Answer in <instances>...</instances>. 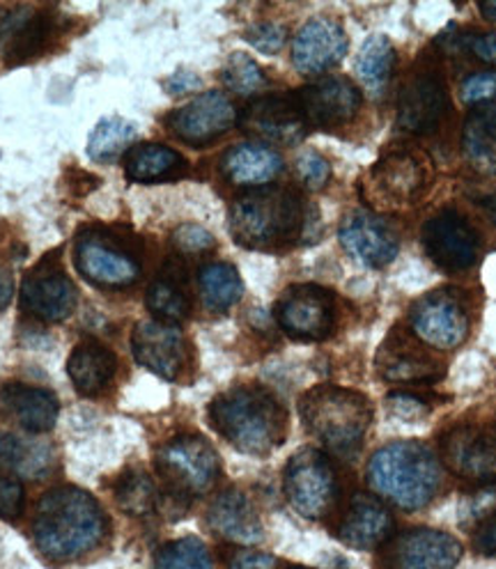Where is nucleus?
<instances>
[{"label": "nucleus", "instance_id": "1", "mask_svg": "<svg viewBox=\"0 0 496 569\" xmlns=\"http://www.w3.org/2000/svg\"><path fill=\"white\" fill-rule=\"evenodd\" d=\"M106 515L95 496L79 487H58L42 496L32 538L51 560H75L97 549L106 536Z\"/></svg>", "mask_w": 496, "mask_h": 569}, {"label": "nucleus", "instance_id": "2", "mask_svg": "<svg viewBox=\"0 0 496 569\" xmlns=\"http://www.w3.org/2000/svg\"><path fill=\"white\" fill-rule=\"evenodd\" d=\"M215 430L239 452L265 457L286 439L288 418L278 400L260 386H235L209 405Z\"/></svg>", "mask_w": 496, "mask_h": 569}, {"label": "nucleus", "instance_id": "3", "mask_svg": "<svg viewBox=\"0 0 496 569\" xmlns=\"http://www.w3.org/2000/svg\"><path fill=\"white\" fill-rule=\"evenodd\" d=\"M368 485L400 510H420L442 487L439 459L420 441H394L370 457Z\"/></svg>", "mask_w": 496, "mask_h": 569}, {"label": "nucleus", "instance_id": "4", "mask_svg": "<svg viewBox=\"0 0 496 569\" xmlns=\"http://www.w3.org/2000/svg\"><path fill=\"white\" fill-rule=\"evenodd\" d=\"M306 223L304 200L292 189H256L230 207V232L237 243L256 251L288 246Z\"/></svg>", "mask_w": 496, "mask_h": 569}, {"label": "nucleus", "instance_id": "5", "mask_svg": "<svg viewBox=\"0 0 496 569\" xmlns=\"http://www.w3.org/2000/svg\"><path fill=\"white\" fill-rule=\"evenodd\" d=\"M299 411L308 435L340 457L357 455L373 425L368 398L340 386L308 390L299 402Z\"/></svg>", "mask_w": 496, "mask_h": 569}, {"label": "nucleus", "instance_id": "6", "mask_svg": "<svg viewBox=\"0 0 496 569\" xmlns=\"http://www.w3.org/2000/svg\"><path fill=\"white\" fill-rule=\"evenodd\" d=\"M157 467L168 487L180 496H202L211 491L221 473L217 450L196 435L168 441L157 455Z\"/></svg>", "mask_w": 496, "mask_h": 569}, {"label": "nucleus", "instance_id": "7", "mask_svg": "<svg viewBox=\"0 0 496 569\" xmlns=\"http://www.w3.org/2000/svg\"><path fill=\"white\" fill-rule=\"evenodd\" d=\"M288 503L306 519H323L336 503L338 480L327 455L304 448L292 455L282 478Z\"/></svg>", "mask_w": 496, "mask_h": 569}, {"label": "nucleus", "instance_id": "8", "mask_svg": "<svg viewBox=\"0 0 496 569\" xmlns=\"http://www.w3.org/2000/svg\"><path fill=\"white\" fill-rule=\"evenodd\" d=\"M450 109L448 88L435 64L416 67L398 97V127L414 136H433Z\"/></svg>", "mask_w": 496, "mask_h": 569}, {"label": "nucleus", "instance_id": "9", "mask_svg": "<svg viewBox=\"0 0 496 569\" xmlns=\"http://www.w3.org/2000/svg\"><path fill=\"white\" fill-rule=\"evenodd\" d=\"M428 184V161L405 150L388 152L370 170L368 200L381 209H405L425 193Z\"/></svg>", "mask_w": 496, "mask_h": 569}, {"label": "nucleus", "instance_id": "10", "mask_svg": "<svg viewBox=\"0 0 496 569\" xmlns=\"http://www.w3.org/2000/svg\"><path fill=\"white\" fill-rule=\"evenodd\" d=\"M423 251L444 271H467L478 262L480 237L474 226L455 209H444L420 230Z\"/></svg>", "mask_w": 496, "mask_h": 569}, {"label": "nucleus", "instance_id": "11", "mask_svg": "<svg viewBox=\"0 0 496 569\" xmlns=\"http://www.w3.org/2000/svg\"><path fill=\"white\" fill-rule=\"evenodd\" d=\"M444 461L459 478L489 485L496 480V422H459L442 439Z\"/></svg>", "mask_w": 496, "mask_h": 569}, {"label": "nucleus", "instance_id": "12", "mask_svg": "<svg viewBox=\"0 0 496 569\" xmlns=\"http://www.w3.org/2000/svg\"><path fill=\"white\" fill-rule=\"evenodd\" d=\"M276 322L295 340H325L336 325L334 297L320 284H292L276 303Z\"/></svg>", "mask_w": 496, "mask_h": 569}, {"label": "nucleus", "instance_id": "13", "mask_svg": "<svg viewBox=\"0 0 496 569\" xmlns=\"http://www.w3.org/2000/svg\"><path fill=\"white\" fill-rule=\"evenodd\" d=\"M409 327L423 345L448 351L467 340L469 315L455 295L433 292L411 306Z\"/></svg>", "mask_w": 496, "mask_h": 569}, {"label": "nucleus", "instance_id": "14", "mask_svg": "<svg viewBox=\"0 0 496 569\" xmlns=\"http://www.w3.org/2000/svg\"><path fill=\"white\" fill-rule=\"evenodd\" d=\"M77 269L99 288H129L140 278V262L125 246L101 232H83L75 251Z\"/></svg>", "mask_w": 496, "mask_h": 569}, {"label": "nucleus", "instance_id": "15", "mask_svg": "<svg viewBox=\"0 0 496 569\" xmlns=\"http://www.w3.org/2000/svg\"><path fill=\"white\" fill-rule=\"evenodd\" d=\"M77 303L79 292L65 269L58 264V260H42L23 278L21 306L32 317L42 319V322H62V319L75 312Z\"/></svg>", "mask_w": 496, "mask_h": 569}, {"label": "nucleus", "instance_id": "16", "mask_svg": "<svg viewBox=\"0 0 496 569\" xmlns=\"http://www.w3.org/2000/svg\"><path fill=\"white\" fill-rule=\"evenodd\" d=\"M237 122V109L228 94L209 90L177 109L168 120V129L175 138L191 148H205L224 133H228Z\"/></svg>", "mask_w": 496, "mask_h": 569}, {"label": "nucleus", "instance_id": "17", "mask_svg": "<svg viewBox=\"0 0 496 569\" xmlns=\"http://www.w3.org/2000/svg\"><path fill=\"white\" fill-rule=\"evenodd\" d=\"M463 558V545L450 532L414 528L388 542L386 569H455Z\"/></svg>", "mask_w": 496, "mask_h": 569}, {"label": "nucleus", "instance_id": "18", "mask_svg": "<svg viewBox=\"0 0 496 569\" xmlns=\"http://www.w3.org/2000/svg\"><path fill=\"white\" fill-rule=\"evenodd\" d=\"M308 127L336 129L357 118L361 111V90L349 79L329 77L295 92Z\"/></svg>", "mask_w": 496, "mask_h": 569}, {"label": "nucleus", "instance_id": "19", "mask_svg": "<svg viewBox=\"0 0 496 569\" xmlns=\"http://www.w3.org/2000/svg\"><path fill=\"white\" fill-rule=\"evenodd\" d=\"M241 129L256 138L295 146L306 136V120L295 94H265L246 106Z\"/></svg>", "mask_w": 496, "mask_h": 569}, {"label": "nucleus", "instance_id": "20", "mask_svg": "<svg viewBox=\"0 0 496 569\" xmlns=\"http://www.w3.org/2000/svg\"><path fill=\"white\" fill-rule=\"evenodd\" d=\"M338 237L347 256L368 269L391 264L400 248L394 228L370 211H354L345 217Z\"/></svg>", "mask_w": 496, "mask_h": 569}, {"label": "nucleus", "instance_id": "21", "mask_svg": "<svg viewBox=\"0 0 496 569\" xmlns=\"http://www.w3.org/2000/svg\"><path fill=\"white\" fill-rule=\"evenodd\" d=\"M136 361L161 379H177L187 361V340L177 325L150 319L140 322L131 336Z\"/></svg>", "mask_w": 496, "mask_h": 569}, {"label": "nucleus", "instance_id": "22", "mask_svg": "<svg viewBox=\"0 0 496 569\" xmlns=\"http://www.w3.org/2000/svg\"><path fill=\"white\" fill-rule=\"evenodd\" d=\"M347 32L334 19H310L292 42V62L301 74H323L347 53Z\"/></svg>", "mask_w": 496, "mask_h": 569}, {"label": "nucleus", "instance_id": "23", "mask_svg": "<svg viewBox=\"0 0 496 569\" xmlns=\"http://www.w3.org/2000/svg\"><path fill=\"white\" fill-rule=\"evenodd\" d=\"M56 30V19L49 12L32 8H14L0 19V47L10 67L38 58Z\"/></svg>", "mask_w": 496, "mask_h": 569}, {"label": "nucleus", "instance_id": "24", "mask_svg": "<svg viewBox=\"0 0 496 569\" xmlns=\"http://www.w3.org/2000/svg\"><path fill=\"white\" fill-rule=\"evenodd\" d=\"M394 519L381 501L368 493H354L338 523V538L359 551H373L391 538Z\"/></svg>", "mask_w": 496, "mask_h": 569}, {"label": "nucleus", "instance_id": "25", "mask_svg": "<svg viewBox=\"0 0 496 569\" xmlns=\"http://www.w3.org/2000/svg\"><path fill=\"white\" fill-rule=\"evenodd\" d=\"M207 526L219 538L235 545H256L262 540V523L254 503L237 489L219 493L207 512Z\"/></svg>", "mask_w": 496, "mask_h": 569}, {"label": "nucleus", "instance_id": "26", "mask_svg": "<svg viewBox=\"0 0 496 569\" xmlns=\"http://www.w3.org/2000/svg\"><path fill=\"white\" fill-rule=\"evenodd\" d=\"M0 407L32 435H44L53 430L60 411L58 398L51 390L19 381L0 388Z\"/></svg>", "mask_w": 496, "mask_h": 569}, {"label": "nucleus", "instance_id": "27", "mask_svg": "<svg viewBox=\"0 0 496 569\" xmlns=\"http://www.w3.org/2000/svg\"><path fill=\"white\" fill-rule=\"evenodd\" d=\"M377 372L394 383H433L442 379V366L405 338H391L377 356Z\"/></svg>", "mask_w": 496, "mask_h": 569}, {"label": "nucleus", "instance_id": "28", "mask_svg": "<svg viewBox=\"0 0 496 569\" xmlns=\"http://www.w3.org/2000/svg\"><path fill=\"white\" fill-rule=\"evenodd\" d=\"M118 372V356L97 340L77 345L67 361V375L83 398L101 396Z\"/></svg>", "mask_w": 496, "mask_h": 569}, {"label": "nucleus", "instance_id": "29", "mask_svg": "<svg viewBox=\"0 0 496 569\" xmlns=\"http://www.w3.org/2000/svg\"><path fill=\"white\" fill-rule=\"evenodd\" d=\"M221 170L226 180L237 187L262 189L280 174L282 159L276 150L256 142H244V146L230 148L221 159Z\"/></svg>", "mask_w": 496, "mask_h": 569}, {"label": "nucleus", "instance_id": "30", "mask_svg": "<svg viewBox=\"0 0 496 569\" xmlns=\"http://www.w3.org/2000/svg\"><path fill=\"white\" fill-rule=\"evenodd\" d=\"M187 159L159 142H143L129 148L125 157V172L136 184H157L177 180L187 172Z\"/></svg>", "mask_w": 496, "mask_h": 569}, {"label": "nucleus", "instance_id": "31", "mask_svg": "<svg viewBox=\"0 0 496 569\" xmlns=\"http://www.w3.org/2000/svg\"><path fill=\"white\" fill-rule=\"evenodd\" d=\"M463 150L474 170L496 174V103L478 106L467 116Z\"/></svg>", "mask_w": 496, "mask_h": 569}, {"label": "nucleus", "instance_id": "32", "mask_svg": "<svg viewBox=\"0 0 496 569\" xmlns=\"http://www.w3.org/2000/svg\"><path fill=\"white\" fill-rule=\"evenodd\" d=\"M148 308L161 319V322L170 325L182 322L185 317H189L191 301L187 282L180 271L168 267L155 278L148 290Z\"/></svg>", "mask_w": 496, "mask_h": 569}, {"label": "nucleus", "instance_id": "33", "mask_svg": "<svg viewBox=\"0 0 496 569\" xmlns=\"http://www.w3.org/2000/svg\"><path fill=\"white\" fill-rule=\"evenodd\" d=\"M198 284H200L202 303L211 312H226L244 295V282L237 269L226 262L205 264L198 273Z\"/></svg>", "mask_w": 496, "mask_h": 569}, {"label": "nucleus", "instance_id": "34", "mask_svg": "<svg viewBox=\"0 0 496 569\" xmlns=\"http://www.w3.org/2000/svg\"><path fill=\"white\" fill-rule=\"evenodd\" d=\"M357 77L373 94H381L396 67V49L384 34H373L357 56Z\"/></svg>", "mask_w": 496, "mask_h": 569}, {"label": "nucleus", "instance_id": "35", "mask_svg": "<svg viewBox=\"0 0 496 569\" xmlns=\"http://www.w3.org/2000/svg\"><path fill=\"white\" fill-rule=\"evenodd\" d=\"M136 138V127L122 118H106L101 120L88 140V154L95 161H113L125 150L129 152V146Z\"/></svg>", "mask_w": 496, "mask_h": 569}, {"label": "nucleus", "instance_id": "36", "mask_svg": "<svg viewBox=\"0 0 496 569\" xmlns=\"http://www.w3.org/2000/svg\"><path fill=\"white\" fill-rule=\"evenodd\" d=\"M116 498L125 512H129L131 517H143L150 515L157 506V489L146 473L131 471L118 482Z\"/></svg>", "mask_w": 496, "mask_h": 569}, {"label": "nucleus", "instance_id": "37", "mask_svg": "<svg viewBox=\"0 0 496 569\" xmlns=\"http://www.w3.org/2000/svg\"><path fill=\"white\" fill-rule=\"evenodd\" d=\"M157 569H215V562L198 538H182L161 547Z\"/></svg>", "mask_w": 496, "mask_h": 569}, {"label": "nucleus", "instance_id": "38", "mask_svg": "<svg viewBox=\"0 0 496 569\" xmlns=\"http://www.w3.org/2000/svg\"><path fill=\"white\" fill-rule=\"evenodd\" d=\"M226 88L235 94H254L267 86L260 64L246 53H232L221 74Z\"/></svg>", "mask_w": 496, "mask_h": 569}, {"label": "nucleus", "instance_id": "39", "mask_svg": "<svg viewBox=\"0 0 496 569\" xmlns=\"http://www.w3.org/2000/svg\"><path fill=\"white\" fill-rule=\"evenodd\" d=\"M34 465H44V455L40 450H32L19 437L0 435V469L32 471Z\"/></svg>", "mask_w": 496, "mask_h": 569}, {"label": "nucleus", "instance_id": "40", "mask_svg": "<svg viewBox=\"0 0 496 569\" xmlns=\"http://www.w3.org/2000/svg\"><path fill=\"white\" fill-rule=\"evenodd\" d=\"M297 172H299V180L313 191L325 189L327 182L331 180L329 161L320 152H313V150L301 152V157L297 159Z\"/></svg>", "mask_w": 496, "mask_h": 569}, {"label": "nucleus", "instance_id": "41", "mask_svg": "<svg viewBox=\"0 0 496 569\" xmlns=\"http://www.w3.org/2000/svg\"><path fill=\"white\" fill-rule=\"evenodd\" d=\"M172 246L182 256H200V253L211 251V248L217 246V241L205 228L187 223V226H180L172 232Z\"/></svg>", "mask_w": 496, "mask_h": 569}, {"label": "nucleus", "instance_id": "42", "mask_svg": "<svg viewBox=\"0 0 496 569\" xmlns=\"http://www.w3.org/2000/svg\"><path fill=\"white\" fill-rule=\"evenodd\" d=\"M459 97L474 106L496 103V71H476V74L467 77L459 88Z\"/></svg>", "mask_w": 496, "mask_h": 569}, {"label": "nucleus", "instance_id": "43", "mask_svg": "<svg viewBox=\"0 0 496 569\" xmlns=\"http://www.w3.org/2000/svg\"><path fill=\"white\" fill-rule=\"evenodd\" d=\"M286 38H288V30L278 26V23H256L254 28L246 30V42L256 47L258 51L262 53H278L282 49V44H286Z\"/></svg>", "mask_w": 496, "mask_h": 569}, {"label": "nucleus", "instance_id": "44", "mask_svg": "<svg viewBox=\"0 0 496 569\" xmlns=\"http://www.w3.org/2000/svg\"><path fill=\"white\" fill-rule=\"evenodd\" d=\"M26 493L23 485L12 476H0V517L14 521L23 515Z\"/></svg>", "mask_w": 496, "mask_h": 569}, {"label": "nucleus", "instance_id": "45", "mask_svg": "<svg viewBox=\"0 0 496 569\" xmlns=\"http://www.w3.org/2000/svg\"><path fill=\"white\" fill-rule=\"evenodd\" d=\"M459 47L472 51L480 62L496 67V30L494 32H469L453 38Z\"/></svg>", "mask_w": 496, "mask_h": 569}, {"label": "nucleus", "instance_id": "46", "mask_svg": "<svg viewBox=\"0 0 496 569\" xmlns=\"http://www.w3.org/2000/svg\"><path fill=\"white\" fill-rule=\"evenodd\" d=\"M386 409H391L403 420H420L428 416V400L414 393H391L386 398Z\"/></svg>", "mask_w": 496, "mask_h": 569}, {"label": "nucleus", "instance_id": "47", "mask_svg": "<svg viewBox=\"0 0 496 569\" xmlns=\"http://www.w3.org/2000/svg\"><path fill=\"white\" fill-rule=\"evenodd\" d=\"M478 553L483 556H496V515L485 519L476 532V540H474Z\"/></svg>", "mask_w": 496, "mask_h": 569}, {"label": "nucleus", "instance_id": "48", "mask_svg": "<svg viewBox=\"0 0 496 569\" xmlns=\"http://www.w3.org/2000/svg\"><path fill=\"white\" fill-rule=\"evenodd\" d=\"M274 558L269 553H260V551H239L232 562L230 569H271L274 567Z\"/></svg>", "mask_w": 496, "mask_h": 569}, {"label": "nucleus", "instance_id": "49", "mask_svg": "<svg viewBox=\"0 0 496 569\" xmlns=\"http://www.w3.org/2000/svg\"><path fill=\"white\" fill-rule=\"evenodd\" d=\"M198 86H200V81L194 74H189V71H177V74L168 81V88H170L172 94L189 92V90H194Z\"/></svg>", "mask_w": 496, "mask_h": 569}, {"label": "nucleus", "instance_id": "50", "mask_svg": "<svg viewBox=\"0 0 496 569\" xmlns=\"http://www.w3.org/2000/svg\"><path fill=\"white\" fill-rule=\"evenodd\" d=\"M14 299V278L8 269H0V310H6Z\"/></svg>", "mask_w": 496, "mask_h": 569}, {"label": "nucleus", "instance_id": "51", "mask_svg": "<svg viewBox=\"0 0 496 569\" xmlns=\"http://www.w3.org/2000/svg\"><path fill=\"white\" fill-rule=\"evenodd\" d=\"M478 204H480V209L487 213V219H489V221L494 223V228H496V193H489V196L480 198Z\"/></svg>", "mask_w": 496, "mask_h": 569}, {"label": "nucleus", "instance_id": "52", "mask_svg": "<svg viewBox=\"0 0 496 569\" xmlns=\"http://www.w3.org/2000/svg\"><path fill=\"white\" fill-rule=\"evenodd\" d=\"M478 10H480V14H483L487 21L496 23V0H487V3H480Z\"/></svg>", "mask_w": 496, "mask_h": 569}, {"label": "nucleus", "instance_id": "53", "mask_svg": "<svg viewBox=\"0 0 496 569\" xmlns=\"http://www.w3.org/2000/svg\"><path fill=\"white\" fill-rule=\"evenodd\" d=\"M286 569H308V567H286Z\"/></svg>", "mask_w": 496, "mask_h": 569}]
</instances>
